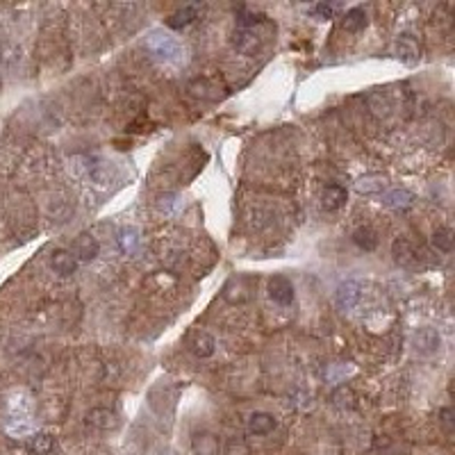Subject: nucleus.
Wrapping results in <instances>:
<instances>
[{
    "instance_id": "f257e3e1",
    "label": "nucleus",
    "mask_w": 455,
    "mask_h": 455,
    "mask_svg": "<svg viewBox=\"0 0 455 455\" xmlns=\"http://www.w3.org/2000/svg\"><path fill=\"white\" fill-rule=\"evenodd\" d=\"M148 51H151L158 60H175L177 55H180V44L169 37V34H162V32H153L151 37H148Z\"/></svg>"
},
{
    "instance_id": "f03ea898",
    "label": "nucleus",
    "mask_w": 455,
    "mask_h": 455,
    "mask_svg": "<svg viewBox=\"0 0 455 455\" xmlns=\"http://www.w3.org/2000/svg\"><path fill=\"white\" fill-rule=\"evenodd\" d=\"M269 296L278 305H289L294 301V284H291L287 275H273L269 280Z\"/></svg>"
},
{
    "instance_id": "7ed1b4c3",
    "label": "nucleus",
    "mask_w": 455,
    "mask_h": 455,
    "mask_svg": "<svg viewBox=\"0 0 455 455\" xmlns=\"http://www.w3.org/2000/svg\"><path fill=\"white\" fill-rule=\"evenodd\" d=\"M191 451H194V455H219V451H221V442H219L217 435L203 430L191 437Z\"/></svg>"
},
{
    "instance_id": "20e7f679",
    "label": "nucleus",
    "mask_w": 455,
    "mask_h": 455,
    "mask_svg": "<svg viewBox=\"0 0 455 455\" xmlns=\"http://www.w3.org/2000/svg\"><path fill=\"white\" fill-rule=\"evenodd\" d=\"M187 344H189V351L194 353L196 358H210V355L214 353V348H217L214 337H212L210 332H203V330L194 332V335L187 339Z\"/></svg>"
},
{
    "instance_id": "39448f33",
    "label": "nucleus",
    "mask_w": 455,
    "mask_h": 455,
    "mask_svg": "<svg viewBox=\"0 0 455 455\" xmlns=\"http://www.w3.org/2000/svg\"><path fill=\"white\" fill-rule=\"evenodd\" d=\"M101 251V246H98V241L91 237V234H80V237L75 239L73 244V258L75 260H82V262H91Z\"/></svg>"
},
{
    "instance_id": "423d86ee",
    "label": "nucleus",
    "mask_w": 455,
    "mask_h": 455,
    "mask_svg": "<svg viewBox=\"0 0 455 455\" xmlns=\"http://www.w3.org/2000/svg\"><path fill=\"white\" fill-rule=\"evenodd\" d=\"M248 430L260 437L269 435V432L275 430V419L269 412H253L251 419H248Z\"/></svg>"
},
{
    "instance_id": "0eeeda50",
    "label": "nucleus",
    "mask_w": 455,
    "mask_h": 455,
    "mask_svg": "<svg viewBox=\"0 0 455 455\" xmlns=\"http://www.w3.org/2000/svg\"><path fill=\"white\" fill-rule=\"evenodd\" d=\"M51 267L60 275H71L77 269V260L73 258V253H71V251H64V248H60V251L53 253Z\"/></svg>"
},
{
    "instance_id": "6e6552de",
    "label": "nucleus",
    "mask_w": 455,
    "mask_h": 455,
    "mask_svg": "<svg viewBox=\"0 0 455 455\" xmlns=\"http://www.w3.org/2000/svg\"><path fill=\"white\" fill-rule=\"evenodd\" d=\"M198 10H201L198 5L182 7V10H177L175 14H171L169 21H167V25L173 27V30H182V27H187L189 23H194L196 16H198Z\"/></svg>"
},
{
    "instance_id": "1a4fd4ad",
    "label": "nucleus",
    "mask_w": 455,
    "mask_h": 455,
    "mask_svg": "<svg viewBox=\"0 0 455 455\" xmlns=\"http://www.w3.org/2000/svg\"><path fill=\"white\" fill-rule=\"evenodd\" d=\"M415 203V194L408 189H392L387 194H382V205L387 208H396V210H405Z\"/></svg>"
},
{
    "instance_id": "9d476101",
    "label": "nucleus",
    "mask_w": 455,
    "mask_h": 455,
    "mask_svg": "<svg viewBox=\"0 0 455 455\" xmlns=\"http://www.w3.org/2000/svg\"><path fill=\"white\" fill-rule=\"evenodd\" d=\"M323 208L325 210H339L341 205L346 203V189L341 187V184H328V187L323 189Z\"/></svg>"
},
{
    "instance_id": "9b49d317",
    "label": "nucleus",
    "mask_w": 455,
    "mask_h": 455,
    "mask_svg": "<svg viewBox=\"0 0 455 455\" xmlns=\"http://www.w3.org/2000/svg\"><path fill=\"white\" fill-rule=\"evenodd\" d=\"M358 298H360V284L358 282H344L337 291V303H339V308H344V310L353 308Z\"/></svg>"
},
{
    "instance_id": "f8f14e48",
    "label": "nucleus",
    "mask_w": 455,
    "mask_h": 455,
    "mask_svg": "<svg viewBox=\"0 0 455 455\" xmlns=\"http://www.w3.org/2000/svg\"><path fill=\"white\" fill-rule=\"evenodd\" d=\"M367 27V12L362 7H353V10L346 12L344 16V30L348 32H360Z\"/></svg>"
},
{
    "instance_id": "ddd939ff",
    "label": "nucleus",
    "mask_w": 455,
    "mask_h": 455,
    "mask_svg": "<svg viewBox=\"0 0 455 455\" xmlns=\"http://www.w3.org/2000/svg\"><path fill=\"white\" fill-rule=\"evenodd\" d=\"M353 241L362 251H373V248L378 246V234H376L371 228H358V230L353 232Z\"/></svg>"
},
{
    "instance_id": "4468645a",
    "label": "nucleus",
    "mask_w": 455,
    "mask_h": 455,
    "mask_svg": "<svg viewBox=\"0 0 455 455\" xmlns=\"http://www.w3.org/2000/svg\"><path fill=\"white\" fill-rule=\"evenodd\" d=\"M27 449L32 455H48L53 451V437L41 432V435H34L30 442H27Z\"/></svg>"
},
{
    "instance_id": "2eb2a0df",
    "label": "nucleus",
    "mask_w": 455,
    "mask_h": 455,
    "mask_svg": "<svg viewBox=\"0 0 455 455\" xmlns=\"http://www.w3.org/2000/svg\"><path fill=\"white\" fill-rule=\"evenodd\" d=\"M89 423L98 426V428H114L116 426V415L110 410H94L89 415Z\"/></svg>"
},
{
    "instance_id": "dca6fc26",
    "label": "nucleus",
    "mask_w": 455,
    "mask_h": 455,
    "mask_svg": "<svg viewBox=\"0 0 455 455\" xmlns=\"http://www.w3.org/2000/svg\"><path fill=\"white\" fill-rule=\"evenodd\" d=\"M432 244H435L437 251L451 253V248H453V230L451 228H439V230L432 234Z\"/></svg>"
},
{
    "instance_id": "f3484780",
    "label": "nucleus",
    "mask_w": 455,
    "mask_h": 455,
    "mask_svg": "<svg viewBox=\"0 0 455 455\" xmlns=\"http://www.w3.org/2000/svg\"><path fill=\"white\" fill-rule=\"evenodd\" d=\"M230 284L232 287H237V294H232L230 298H228L230 303H244L251 298V280L248 278H234V280H230Z\"/></svg>"
},
{
    "instance_id": "a211bd4d",
    "label": "nucleus",
    "mask_w": 455,
    "mask_h": 455,
    "mask_svg": "<svg viewBox=\"0 0 455 455\" xmlns=\"http://www.w3.org/2000/svg\"><path fill=\"white\" fill-rule=\"evenodd\" d=\"M223 453L225 455H251V449H248V444L241 437H232L225 442Z\"/></svg>"
},
{
    "instance_id": "6ab92c4d",
    "label": "nucleus",
    "mask_w": 455,
    "mask_h": 455,
    "mask_svg": "<svg viewBox=\"0 0 455 455\" xmlns=\"http://www.w3.org/2000/svg\"><path fill=\"white\" fill-rule=\"evenodd\" d=\"M382 189H385V184H382L380 177H367V180L358 182L360 194H380Z\"/></svg>"
},
{
    "instance_id": "aec40b11",
    "label": "nucleus",
    "mask_w": 455,
    "mask_h": 455,
    "mask_svg": "<svg viewBox=\"0 0 455 455\" xmlns=\"http://www.w3.org/2000/svg\"><path fill=\"white\" fill-rule=\"evenodd\" d=\"M335 12H337V5H325V3H321V5L312 7V14H317L319 19H330Z\"/></svg>"
},
{
    "instance_id": "412c9836",
    "label": "nucleus",
    "mask_w": 455,
    "mask_h": 455,
    "mask_svg": "<svg viewBox=\"0 0 455 455\" xmlns=\"http://www.w3.org/2000/svg\"><path fill=\"white\" fill-rule=\"evenodd\" d=\"M442 423H444L446 430H451V410H449V408L442 410Z\"/></svg>"
}]
</instances>
